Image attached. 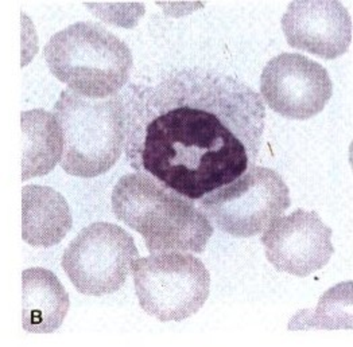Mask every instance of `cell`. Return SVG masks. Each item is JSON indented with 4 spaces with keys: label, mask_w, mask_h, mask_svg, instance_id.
Instances as JSON below:
<instances>
[{
    "label": "cell",
    "mask_w": 353,
    "mask_h": 347,
    "mask_svg": "<svg viewBox=\"0 0 353 347\" xmlns=\"http://www.w3.org/2000/svg\"><path fill=\"white\" fill-rule=\"evenodd\" d=\"M282 29L292 48L324 59L344 56L352 43V18L340 1H292Z\"/></svg>",
    "instance_id": "cell-10"
},
{
    "label": "cell",
    "mask_w": 353,
    "mask_h": 347,
    "mask_svg": "<svg viewBox=\"0 0 353 347\" xmlns=\"http://www.w3.org/2000/svg\"><path fill=\"white\" fill-rule=\"evenodd\" d=\"M124 115L130 166L192 201L252 167L265 132L258 92L199 67L132 85Z\"/></svg>",
    "instance_id": "cell-1"
},
{
    "label": "cell",
    "mask_w": 353,
    "mask_h": 347,
    "mask_svg": "<svg viewBox=\"0 0 353 347\" xmlns=\"http://www.w3.org/2000/svg\"><path fill=\"white\" fill-rule=\"evenodd\" d=\"M73 227L72 210L62 194L48 186L22 189V238L31 246L59 244Z\"/></svg>",
    "instance_id": "cell-11"
},
{
    "label": "cell",
    "mask_w": 353,
    "mask_h": 347,
    "mask_svg": "<svg viewBox=\"0 0 353 347\" xmlns=\"http://www.w3.org/2000/svg\"><path fill=\"white\" fill-rule=\"evenodd\" d=\"M139 251L131 234L111 222H94L62 255V268L80 293L104 296L121 288Z\"/></svg>",
    "instance_id": "cell-7"
},
{
    "label": "cell",
    "mask_w": 353,
    "mask_h": 347,
    "mask_svg": "<svg viewBox=\"0 0 353 347\" xmlns=\"http://www.w3.org/2000/svg\"><path fill=\"white\" fill-rule=\"evenodd\" d=\"M290 204L283 178L261 166L250 167L232 183L200 200L201 210L220 231L240 238L262 233Z\"/></svg>",
    "instance_id": "cell-6"
},
{
    "label": "cell",
    "mask_w": 353,
    "mask_h": 347,
    "mask_svg": "<svg viewBox=\"0 0 353 347\" xmlns=\"http://www.w3.org/2000/svg\"><path fill=\"white\" fill-rule=\"evenodd\" d=\"M62 138L61 167L80 178L110 171L118 162L125 142V115L120 96L92 100L70 89L54 104Z\"/></svg>",
    "instance_id": "cell-4"
},
{
    "label": "cell",
    "mask_w": 353,
    "mask_h": 347,
    "mask_svg": "<svg viewBox=\"0 0 353 347\" xmlns=\"http://www.w3.org/2000/svg\"><path fill=\"white\" fill-rule=\"evenodd\" d=\"M22 180L50 173L62 159L63 138L57 117L45 109L22 112Z\"/></svg>",
    "instance_id": "cell-13"
},
{
    "label": "cell",
    "mask_w": 353,
    "mask_h": 347,
    "mask_svg": "<svg viewBox=\"0 0 353 347\" xmlns=\"http://www.w3.org/2000/svg\"><path fill=\"white\" fill-rule=\"evenodd\" d=\"M111 201L117 218L142 234L150 253H203L214 231L208 215L192 200L146 174L121 176Z\"/></svg>",
    "instance_id": "cell-2"
},
{
    "label": "cell",
    "mask_w": 353,
    "mask_h": 347,
    "mask_svg": "<svg viewBox=\"0 0 353 347\" xmlns=\"http://www.w3.org/2000/svg\"><path fill=\"white\" fill-rule=\"evenodd\" d=\"M131 271L142 310L161 322L190 318L209 297V271L190 253H151L134 261Z\"/></svg>",
    "instance_id": "cell-5"
},
{
    "label": "cell",
    "mask_w": 353,
    "mask_h": 347,
    "mask_svg": "<svg viewBox=\"0 0 353 347\" xmlns=\"http://www.w3.org/2000/svg\"><path fill=\"white\" fill-rule=\"evenodd\" d=\"M22 324L29 333L50 334L59 330L69 313L70 300L59 277L45 268L22 273Z\"/></svg>",
    "instance_id": "cell-12"
},
{
    "label": "cell",
    "mask_w": 353,
    "mask_h": 347,
    "mask_svg": "<svg viewBox=\"0 0 353 347\" xmlns=\"http://www.w3.org/2000/svg\"><path fill=\"white\" fill-rule=\"evenodd\" d=\"M53 76L79 96L112 97L130 78V48L99 23L79 22L54 34L43 49Z\"/></svg>",
    "instance_id": "cell-3"
},
{
    "label": "cell",
    "mask_w": 353,
    "mask_h": 347,
    "mask_svg": "<svg viewBox=\"0 0 353 347\" xmlns=\"http://www.w3.org/2000/svg\"><path fill=\"white\" fill-rule=\"evenodd\" d=\"M261 92L274 112L292 120H307L324 109L333 84L321 63L302 54L282 53L267 62Z\"/></svg>",
    "instance_id": "cell-8"
},
{
    "label": "cell",
    "mask_w": 353,
    "mask_h": 347,
    "mask_svg": "<svg viewBox=\"0 0 353 347\" xmlns=\"http://www.w3.org/2000/svg\"><path fill=\"white\" fill-rule=\"evenodd\" d=\"M261 241L267 260L276 271L298 277L316 273L334 253L332 229L316 211L303 209L275 218L265 228Z\"/></svg>",
    "instance_id": "cell-9"
}]
</instances>
